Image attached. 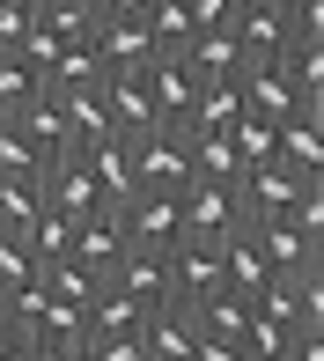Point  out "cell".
Listing matches in <instances>:
<instances>
[{
	"mask_svg": "<svg viewBox=\"0 0 324 361\" xmlns=\"http://www.w3.org/2000/svg\"><path fill=\"white\" fill-rule=\"evenodd\" d=\"M192 324H199L206 339H243V324H251V295L214 288L206 302H192Z\"/></svg>",
	"mask_w": 324,
	"mask_h": 361,
	"instance_id": "obj_22",
	"label": "cell"
},
{
	"mask_svg": "<svg viewBox=\"0 0 324 361\" xmlns=\"http://www.w3.org/2000/svg\"><path fill=\"white\" fill-rule=\"evenodd\" d=\"M229 23H236V52H243V67H266V59H280L287 44H295V30H287V8H280V0H258V8L229 15Z\"/></svg>",
	"mask_w": 324,
	"mask_h": 361,
	"instance_id": "obj_8",
	"label": "cell"
},
{
	"mask_svg": "<svg viewBox=\"0 0 324 361\" xmlns=\"http://www.w3.org/2000/svg\"><path fill=\"white\" fill-rule=\"evenodd\" d=\"M23 243L37 251V266H52V258H67V243H74V221H67V214H52V207H37V221L23 228Z\"/></svg>",
	"mask_w": 324,
	"mask_h": 361,
	"instance_id": "obj_29",
	"label": "cell"
},
{
	"mask_svg": "<svg viewBox=\"0 0 324 361\" xmlns=\"http://www.w3.org/2000/svg\"><path fill=\"white\" fill-rule=\"evenodd\" d=\"M287 347H295V339H287ZM266 361H295V354H266Z\"/></svg>",
	"mask_w": 324,
	"mask_h": 361,
	"instance_id": "obj_38",
	"label": "cell"
},
{
	"mask_svg": "<svg viewBox=\"0 0 324 361\" xmlns=\"http://www.w3.org/2000/svg\"><path fill=\"white\" fill-rule=\"evenodd\" d=\"M140 354H155V361H192V354H199V324H192V310H185V302L148 310V324H140Z\"/></svg>",
	"mask_w": 324,
	"mask_h": 361,
	"instance_id": "obj_12",
	"label": "cell"
},
{
	"mask_svg": "<svg viewBox=\"0 0 324 361\" xmlns=\"http://www.w3.org/2000/svg\"><path fill=\"white\" fill-rule=\"evenodd\" d=\"M104 288H118L125 302H140V310H162V302H170V251H140V243H125L118 266L104 273Z\"/></svg>",
	"mask_w": 324,
	"mask_h": 361,
	"instance_id": "obj_5",
	"label": "cell"
},
{
	"mask_svg": "<svg viewBox=\"0 0 324 361\" xmlns=\"http://www.w3.org/2000/svg\"><path fill=\"white\" fill-rule=\"evenodd\" d=\"M302 185H324V177H295L287 162L243 170V177H236V214H243V228H258V221H280L287 207H295V192H302Z\"/></svg>",
	"mask_w": 324,
	"mask_h": 361,
	"instance_id": "obj_1",
	"label": "cell"
},
{
	"mask_svg": "<svg viewBox=\"0 0 324 361\" xmlns=\"http://www.w3.org/2000/svg\"><path fill=\"white\" fill-rule=\"evenodd\" d=\"M221 288V243H206V236H185V243H170V302H206V295Z\"/></svg>",
	"mask_w": 324,
	"mask_h": 361,
	"instance_id": "obj_7",
	"label": "cell"
},
{
	"mask_svg": "<svg viewBox=\"0 0 324 361\" xmlns=\"http://www.w3.org/2000/svg\"><path fill=\"white\" fill-rule=\"evenodd\" d=\"M37 251H30L23 236H0V295H23V288H37Z\"/></svg>",
	"mask_w": 324,
	"mask_h": 361,
	"instance_id": "obj_31",
	"label": "cell"
},
{
	"mask_svg": "<svg viewBox=\"0 0 324 361\" xmlns=\"http://www.w3.org/2000/svg\"><path fill=\"white\" fill-rule=\"evenodd\" d=\"M30 23H37V15H30L23 0H0V52H15V44L30 37Z\"/></svg>",
	"mask_w": 324,
	"mask_h": 361,
	"instance_id": "obj_32",
	"label": "cell"
},
{
	"mask_svg": "<svg viewBox=\"0 0 324 361\" xmlns=\"http://www.w3.org/2000/svg\"><path fill=\"white\" fill-rule=\"evenodd\" d=\"M140 81H148L155 118H185V111H192V96H199V74H192V59H185V52H155Z\"/></svg>",
	"mask_w": 324,
	"mask_h": 361,
	"instance_id": "obj_9",
	"label": "cell"
},
{
	"mask_svg": "<svg viewBox=\"0 0 324 361\" xmlns=\"http://www.w3.org/2000/svg\"><path fill=\"white\" fill-rule=\"evenodd\" d=\"M140 361H155V354H140Z\"/></svg>",
	"mask_w": 324,
	"mask_h": 361,
	"instance_id": "obj_40",
	"label": "cell"
},
{
	"mask_svg": "<svg viewBox=\"0 0 324 361\" xmlns=\"http://www.w3.org/2000/svg\"><path fill=\"white\" fill-rule=\"evenodd\" d=\"M37 177H0V236H23L37 221Z\"/></svg>",
	"mask_w": 324,
	"mask_h": 361,
	"instance_id": "obj_27",
	"label": "cell"
},
{
	"mask_svg": "<svg viewBox=\"0 0 324 361\" xmlns=\"http://www.w3.org/2000/svg\"><path fill=\"white\" fill-rule=\"evenodd\" d=\"M140 23H148V37L162 44V52H185V44H192V30H199L185 0H148V15H140Z\"/></svg>",
	"mask_w": 324,
	"mask_h": 361,
	"instance_id": "obj_26",
	"label": "cell"
},
{
	"mask_svg": "<svg viewBox=\"0 0 324 361\" xmlns=\"http://www.w3.org/2000/svg\"><path fill=\"white\" fill-rule=\"evenodd\" d=\"M23 354V339H15V324H0V361H15Z\"/></svg>",
	"mask_w": 324,
	"mask_h": 361,
	"instance_id": "obj_35",
	"label": "cell"
},
{
	"mask_svg": "<svg viewBox=\"0 0 324 361\" xmlns=\"http://www.w3.org/2000/svg\"><path fill=\"white\" fill-rule=\"evenodd\" d=\"M273 133H280V162H287L295 177H324V111H302V104H295Z\"/></svg>",
	"mask_w": 324,
	"mask_h": 361,
	"instance_id": "obj_13",
	"label": "cell"
},
{
	"mask_svg": "<svg viewBox=\"0 0 324 361\" xmlns=\"http://www.w3.org/2000/svg\"><path fill=\"white\" fill-rule=\"evenodd\" d=\"M229 147H236V170H266V162H280V133H273L266 118H251V111L229 126Z\"/></svg>",
	"mask_w": 324,
	"mask_h": 361,
	"instance_id": "obj_25",
	"label": "cell"
},
{
	"mask_svg": "<svg viewBox=\"0 0 324 361\" xmlns=\"http://www.w3.org/2000/svg\"><path fill=\"white\" fill-rule=\"evenodd\" d=\"M251 236H258V251H266V266H273V273H302V266H324V243L295 236V228H287V214H280V221H258Z\"/></svg>",
	"mask_w": 324,
	"mask_h": 361,
	"instance_id": "obj_18",
	"label": "cell"
},
{
	"mask_svg": "<svg viewBox=\"0 0 324 361\" xmlns=\"http://www.w3.org/2000/svg\"><path fill=\"white\" fill-rule=\"evenodd\" d=\"M140 324H148V310H140V302H125L118 288H96V295H89V339H96V347L140 339Z\"/></svg>",
	"mask_w": 324,
	"mask_h": 361,
	"instance_id": "obj_16",
	"label": "cell"
},
{
	"mask_svg": "<svg viewBox=\"0 0 324 361\" xmlns=\"http://www.w3.org/2000/svg\"><path fill=\"white\" fill-rule=\"evenodd\" d=\"M185 162H192V177H206V185H236V147L229 133H199V126H185Z\"/></svg>",
	"mask_w": 324,
	"mask_h": 361,
	"instance_id": "obj_21",
	"label": "cell"
},
{
	"mask_svg": "<svg viewBox=\"0 0 324 361\" xmlns=\"http://www.w3.org/2000/svg\"><path fill=\"white\" fill-rule=\"evenodd\" d=\"M37 23L52 30L59 44H96V0H44Z\"/></svg>",
	"mask_w": 324,
	"mask_h": 361,
	"instance_id": "obj_24",
	"label": "cell"
},
{
	"mask_svg": "<svg viewBox=\"0 0 324 361\" xmlns=\"http://www.w3.org/2000/svg\"><path fill=\"white\" fill-rule=\"evenodd\" d=\"M243 8H258V0H229V15H243Z\"/></svg>",
	"mask_w": 324,
	"mask_h": 361,
	"instance_id": "obj_37",
	"label": "cell"
},
{
	"mask_svg": "<svg viewBox=\"0 0 324 361\" xmlns=\"http://www.w3.org/2000/svg\"><path fill=\"white\" fill-rule=\"evenodd\" d=\"M266 281H273V266H266V251H258V236L251 228H229V236H221V288L258 295Z\"/></svg>",
	"mask_w": 324,
	"mask_h": 361,
	"instance_id": "obj_17",
	"label": "cell"
},
{
	"mask_svg": "<svg viewBox=\"0 0 324 361\" xmlns=\"http://www.w3.org/2000/svg\"><path fill=\"white\" fill-rule=\"evenodd\" d=\"M67 361H111V354H104V347H89V339H81V347H74Z\"/></svg>",
	"mask_w": 324,
	"mask_h": 361,
	"instance_id": "obj_36",
	"label": "cell"
},
{
	"mask_svg": "<svg viewBox=\"0 0 324 361\" xmlns=\"http://www.w3.org/2000/svg\"><path fill=\"white\" fill-rule=\"evenodd\" d=\"M104 118H111V140H140L155 126L148 81H140V74H104Z\"/></svg>",
	"mask_w": 324,
	"mask_h": 361,
	"instance_id": "obj_10",
	"label": "cell"
},
{
	"mask_svg": "<svg viewBox=\"0 0 324 361\" xmlns=\"http://www.w3.org/2000/svg\"><path fill=\"white\" fill-rule=\"evenodd\" d=\"M52 155H37V140L23 133L15 118H0V177H37Z\"/></svg>",
	"mask_w": 324,
	"mask_h": 361,
	"instance_id": "obj_28",
	"label": "cell"
},
{
	"mask_svg": "<svg viewBox=\"0 0 324 361\" xmlns=\"http://www.w3.org/2000/svg\"><path fill=\"white\" fill-rule=\"evenodd\" d=\"M37 200L52 207V214H67V221H89L96 207H104V192H96V177H89L81 155H52L37 170Z\"/></svg>",
	"mask_w": 324,
	"mask_h": 361,
	"instance_id": "obj_2",
	"label": "cell"
},
{
	"mask_svg": "<svg viewBox=\"0 0 324 361\" xmlns=\"http://www.w3.org/2000/svg\"><path fill=\"white\" fill-rule=\"evenodd\" d=\"M37 281H44V295H59V302H81V310H89V295H96V288H104L89 266H74V258H52Z\"/></svg>",
	"mask_w": 324,
	"mask_h": 361,
	"instance_id": "obj_30",
	"label": "cell"
},
{
	"mask_svg": "<svg viewBox=\"0 0 324 361\" xmlns=\"http://www.w3.org/2000/svg\"><path fill=\"white\" fill-rule=\"evenodd\" d=\"M23 8H30V15H37V8H44V0H23Z\"/></svg>",
	"mask_w": 324,
	"mask_h": 361,
	"instance_id": "obj_39",
	"label": "cell"
},
{
	"mask_svg": "<svg viewBox=\"0 0 324 361\" xmlns=\"http://www.w3.org/2000/svg\"><path fill=\"white\" fill-rule=\"evenodd\" d=\"M192 361H251V354H243L236 339H206V332H199V354H192Z\"/></svg>",
	"mask_w": 324,
	"mask_h": 361,
	"instance_id": "obj_33",
	"label": "cell"
},
{
	"mask_svg": "<svg viewBox=\"0 0 324 361\" xmlns=\"http://www.w3.org/2000/svg\"><path fill=\"white\" fill-rule=\"evenodd\" d=\"M118 251H125V228H118V207H96L89 221H74V243H67V258H74V266H89L96 281H104V273L118 266Z\"/></svg>",
	"mask_w": 324,
	"mask_h": 361,
	"instance_id": "obj_11",
	"label": "cell"
},
{
	"mask_svg": "<svg viewBox=\"0 0 324 361\" xmlns=\"http://www.w3.org/2000/svg\"><path fill=\"white\" fill-rule=\"evenodd\" d=\"M37 96H44V74L23 52H0V118H23Z\"/></svg>",
	"mask_w": 324,
	"mask_h": 361,
	"instance_id": "obj_23",
	"label": "cell"
},
{
	"mask_svg": "<svg viewBox=\"0 0 324 361\" xmlns=\"http://www.w3.org/2000/svg\"><path fill=\"white\" fill-rule=\"evenodd\" d=\"M96 15H148V0H96Z\"/></svg>",
	"mask_w": 324,
	"mask_h": 361,
	"instance_id": "obj_34",
	"label": "cell"
},
{
	"mask_svg": "<svg viewBox=\"0 0 324 361\" xmlns=\"http://www.w3.org/2000/svg\"><path fill=\"white\" fill-rule=\"evenodd\" d=\"M236 118H243V74H214V81H199V96H192L185 126H199V133H229Z\"/></svg>",
	"mask_w": 324,
	"mask_h": 361,
	"instance_id": "obj_14",
	"label": "cell"
},
{
	"mask_svg": "<svg viewBox=\"0 0 324 361\" xmlns=\"http://www.w3.org/2000/svg\"><path fill=\"white\" fill-rule=\"evenodd\" d=\"M177 221H185V236L221 243L229 228H243V214H236V185H206V177H192V185L177 192Z\"/></svg>",
	"mask_w": 324,
	"mask_h": 361,
	"instance_id": "obj_4",
	"label": "cell"
},
{
	"mask_svg": "<svg viewBox=\"0 0 324 361\" xmlns=\"http://www.w3.org/2000/svg\"><path fill=\"white\" fill-rule=\"evenodd\" d=\"M162 44L148 37L140 15H96V67L104 74H148V59Z\"/></svg>",
	"mask_w": 324,
	"mask_h": 361,
	"instance_id": "obj_3",
	"label": "cell"
},
{
	"mask_svg": "<svg viewBox=\"0 0 324 361\" xmlns=\"http://www.w3.org/2000/svg\"><path fill=\"white\" fill-rule=\"evenodd\" d=\"M273 67L287 74V89H295L302 111H324V37H295Z\"/></svg>",
	"mask_w": 324,
	"mask_h": 361,
	"instance_id": "obj_15",
	"label": "cell"
},
{
	"mask_svg": "<svg viewBox=\"0 0 324 361\" xmlns=\"http://www.w3.org/2000/svg\"><path fill=\"white\" fill-rule=\"evenodd\" d=\"M118 228H125V243H140V251H170V243H185L177 192H140V200H125L118 207Z\"/></svg>",
	"mask_w": 324,
	"mask_h": 361,
	"instance_id": "obj_6",
	"label": "cell"
},
{
	"mask_svg": "<svg viewBox=\"0 0 324 361\" xmlns=\"http://www.w3.org/2000/svg\"><path fill=\"white\" fill-rule=\"evenodd\" d=\"M185 59H192V74H199V81H214V74H243V52H236V23H206V30H192Z\"/></svg>",
	"mask_w": 324,
	"mask_h": 361,
	"instance_id": "obj_19",
	"label": "cell"
},
{
	"mask_svg": "<svg viewBox=\"0 0 324 361\" xmlns=\"http://www.w3.org/2000/svg\"><path fill=\"white\" fill-rule=\"evenodd\" d=\"M243 111H251V118H266V126H280L287 111H295V89H287V74L273 67H243Z\"/></svg>",
	"mask_w": 324,
	"mask_h": 361,
	"instance_id": "obj_20",
	"label": "cell"
}]
</instances>
